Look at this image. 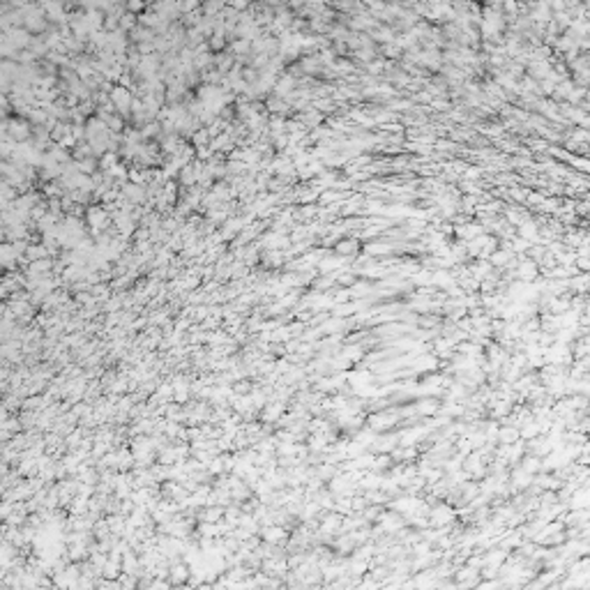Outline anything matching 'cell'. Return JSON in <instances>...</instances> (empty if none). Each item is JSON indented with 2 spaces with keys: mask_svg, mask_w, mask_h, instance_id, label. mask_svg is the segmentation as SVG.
Wrapping results in <instances>:
<instances>
[{
  "mask_svg": "<svg viewBox=\"0 0 590 590\" xmlns=\"http://www.w3.org/2000/svg\"><path fill=\"white\" fill-rule=\"evenodd\" d=\"M111 102H113L115 108H120V111H127L129 108V104H132V95L127 92L125 88H115L113 92H111Z\"/></svg>",
  "mask_w": 590,
  "mask_h": 590,
  "instance_id": "obj_1",
  "label": "cell"
},
{
  "mask_svg": "<svg viewBox=\"0 0 590 590\" xmlns=\"http://www.w3.org/2000/svg\"><path fill=\"white\" fill-rule=\"evenodd\" d=\"M9 134H12L17 141H23V139H28V136H30V132H28V125L26 123H18V120H14V123H12V129H9Z\"/></svg>",
  "mask_w": 590,
  "mask_h": 590,
  "instance_id": "obj_2",
  "label": "cell"
},
{
  "mask_svg": "<svg viewBox=\"0 0 590 590\" xmlns=\"http://www.w3.org/2000/svg\"><path fill=\"white\" fill-rule=\"evenodd\" d=\"M282 537H284L282 528H268L265 530V539H268V542H279Z\"/></svg>",
  "mask_w": 590,
  "mask_h": 590,
  "instance_id": "obj_3",
  "label": "cell"
}]
</instances>
